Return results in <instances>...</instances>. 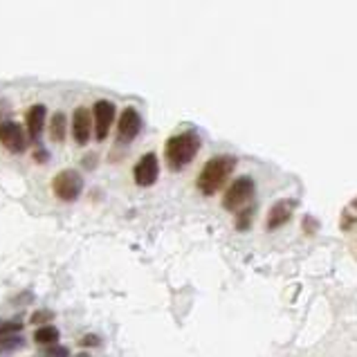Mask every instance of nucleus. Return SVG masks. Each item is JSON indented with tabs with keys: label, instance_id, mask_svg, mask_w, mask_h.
Here are the masks:
<instances>
[{
	"label": "nucleus",
	"instance_id": "f257e3e1",
	"mask_svg": "<svg viewBox=\"0 0 357 357\" xmlns=\"http://www.w3.org/2000/svg\"><path fill=\"white\" fill-rule=\"evenodd\" d=\"M202 146L200 135L196 130H182L178 135L167 139L165 144V158L171 171H182L187 165L196 160L198 151Z\"/></svg>",
	"mask_w": 357,
	"mask_h": 357
},
{
	"label": "nucleus",
	"instance_id": "f03ea898",
	"mask_svg": "<svg viewBox=\"0 0 357 357\" xmlns=\"http://www.w3.org/2000/svg\"><path fill=\"white\" fill-rule=\"evenodd\" d=\"M234 169H236V158L234 155H216V158L207 160V165L202 167L200 176L196 180L198 191L202 196H213V193H218L227 185Z\"/></svg>",
	"mask_w": 357,
	"mask_h": 357
},
{
	"label": "nucleus",
	"instance_id": "7ed1b4c3",
	"mask_svg": "<svg viewBox=\"0 0 357 357\" xmlns=\"http://www.w3.org/2000/svg\"><path fill=\"white\" fill-rule=\"evenodd\" d=\"M254 196H257V185L250 176H241L231 182L225 191V198H222V207L227 211L238 213L241 209L254 205Z\"/></svg>",
	"mask_w": 357,
	"mask_h": 357
},
{
	"label": "nucleus",
	"instance_id": "20e7f679",
	"mask_svg": "<svg viewBox=\"0 0 357 357\" xmlns=\"http://www.w3.org/2000/svg\"><path fill=\"white\" fill-rule=\"evenodd\" d=\"M52 191L59 200L75 202L81 196V191H84V178H81V173L75 169H63L54 176Z\"/></svg>",
	"mask_w": 357,
	"mask_h": 357
},
{
	"label": "nucleus",
	"instance_id": "39448f33",
	"mask_svg": "<svg viewBox=\"0 0 357 357\" xmlns=\"http://www.w3.org/2000/svg\"><path fill=\"white\" fill-rule=\"evenodd\" d=\"M115 115H117V108L113 101H108V99H99L93 106V128H95V137L99 142H104L108 137L110 126L115 124Z\"/></svg>",
	"mask_w": 357,
	"mask_h": 357
},
{
	"label": "nucleus",
	"instance_id": "423d86ee",
	"mask_svg": "<svg viewBox=\"0 0 357 357\" xmlns=\"http://www.w3.org/2000/svg\"><path fill=\"white\" fill-rule=\"evenodd\" d=\"M0 144L9 153H25L27 151V132L16 121H0Z\"/></svg>",
	"mask_w": 357,
	"mask_h": 357
},
{
	"label": "nucleus",
	"instance_id": "0eeeda50",
	"mask_svg": "<svg viewBox=\"0 0 357 357\" xmlns=\"http://www.w3.org/2000/svg\"><path fill=\"white\" fill-rule=\"evenodd\" d=\"M160 176V162L155 153H146L137 160V165L132 167V180L137 182L139 187H151L158 182Z\"/></svg>",
	"mask_w": 357,
	"mask_h": 357
},
{
	"label": "nucleus",
	"instance_id": "6e6552de",
	"mask_svg": "<svg viewBox=\"0 0 357 357\" xmlns=\"http://www.w3.org/2000/svg\"><path fill=\"white\" fill-rule=\"evenodd\" d=\"M142 130V117L139 113L132 106L124 108L119 115V121H117V142H121V144H128V142H132Z\"/></svg>",
	"mask_w": 357,
	"mask_h": 357
},
{
	"label": "nucleus",
	"instance_id": "1a4fd4ad",
	"mask_svg": "<svg viewBox=\"0 0 357 357\" xmlns=\"http://www.w3.org/2000/svg\"><path fill=\"white\" fill-rule=\"evenodd\" d=\"M294 209H297V200H290V198L277 200V202H274V205L270 207V211H268L265 229H268V231H277V229H281L283 225H288L290 218H292V213H294Z\"/></svg>",
	"mask_w": 357,
	"mask_h": 357
},
{
	"label": "nucleus",
	"instance_id": "9d476101",
	"mask_svg": "<svg viewBox=\"0 0 357 357\" xmlns=\"http://www.w3.org/2000/svg\"><path fill=\"white\" fill-rule=\"evenodd\" d=\"M90 135H93V113L88 108L79 106L73 115V137L79 146H86Z\"/></svg>",
	"mask_w": 357,
	"mask_h": 357
},
{
	"label": "nucleus",
	"instance_id": "9b49d317",
	"mask_svg": "<svg viewBox=\"0 0 357 357\" xmlns=\"http://www.w3.org/2000/svg\"><path fill=\"white\" fill-rule=\"evenodd\" d=\"M45 117H47V108L43 104H34L27 108L25 113V128H27V135L32 139H38L40 132L45 128Z\"/></svg>",
	"mask_w": 357,
	"mask_h": 357
},
{
	"label": "nucleus",
	"instance_id": "f8f14e48",
	"mask_svg": "<svg viewBox=\"0 0 357 357\" xmlns=\"http://www.w3.org/2000/svg\"><path fill=\"white\" fill-rule=\"evenodd\" d=\"M66 128H68L66 113H54L52 119H50V126H47L50 139H52V142H63L66 139Z\"/></svg>",
	"mask_w": 357,
	"mask_h": 357
},
{
	"label": "nucleus",
	"instance_id": "ddd939ff",
	"mask_svg": "<svg viewBox=\"0 0 357 357\" xmlns=\"http://www.w3.org/2000/svg\"><path fill=\"white\" fill-rule=\"evenodd\" d=\"M34 342L40 344V346H45V349H50V346H54L59 344V331L54 328V326H40V328L34 333Z\"/></svg>",
	"mask_w": 357,
	"mask_h": 357
},
{
	"label": "nucleus",
	"instance_id": "4468645a",
	"mask_svg": "<svg viewBox=\"0 0 357 357\" xmlns=\"http://www.w3.org/2000/svg\"><path fill=\"white\" fill-rule=\"evenodd\" d=\"M254 211H257V207L250 205V207H245L236 213V229H248L252 225V216H254Z\"/></svg>",
	"mask_w": 357,
	"mask_h": 357
},
{
	"label": "nucleus",
	"instance_id": "2eb2a0df",
	"mask_svg": "<svg viewBox=\"0 0 357 357\" xmlns=\"http://www.w3.org/2000/svg\"><path fill=\"white\" fill-rule=\"evenodd\" d=\"M353 222H357V198L351 202L349 207H346V211L342 213V227L344 229H349Z\"/></svg>",
	"mask_w": 357,
	"mask_h": 357
},
{
	"label": "nucleus",
	"instance_id": "dca6fc26",
	"mask_svg": "<svg viewBox=\"0 0 357 357\" xmlns=\"http://www.w3.org/2000/svg\"><path fill=\"white\" fill-rule=\"evenodd\" d=\"M20 331V324H12V321H0V337H9L12 333Z\"/></svg>",
	"mask_w": 357,
	"mask_h": 357
},
{
	"label": "nucleus",
	"instance_id": "f3484780",
	"mask_svg": "<svg viewBox=\"0 0 357 357\" xmlns=\"http://www.w3.org/2000/svg\"><path fill=\"white\" fill-rule=\"evenodd\" d=\"M23 344L20 337H3L0 340V351H12V349H18V346Z\"/></svg>",
	"mask_w": 357,
	"mask_h": 357
},
{
	"label": "nucleus",
	"instance_id": "a211bd4d",
	"mask_svg": "<svg viewBox=\"0 0 357 357\" xmlns=\"http://www.w3.org/2000/svg\"><path fill=\"white\" fill-rule=\"evenodd\" d=\"M47 357H68V351L61 349L59 344H54V346H50V349H47Z\"/></svg>",
	"mask_w": 357,
	"mask_h": 357
},
{
	"label": "nucleus",
	"instance_id": "6ab92c4d",
	"mask_svg": "<svg viewBox=\"0 0 357 357\" xmlns=\"http://www.w3.org/2000/svg\"><path fill=\"white\" fill-rule=\"evenodd\" d=\"M97 337H93V335H88V337L86 340H81V344H84V346H97Z\"/></svg>",
	"mask_w": 357,
	"mask_h": 357
},
{
	"label": "nucleus",
	"instance_id": "aec40b11",
	"mask_svg": "<svg viewBox=\"0 0 357 357\" xmlns=\"http://www.w3.org/2000/svg\"><path fill=\"white\" fill-rule=\"evenodd\" d=\"M47 158H50V155H47L45 151H36V160H38V162H43V160H47Z\"/></svg>",
	"mask_w": 357,
	"mask_h": 357
},
{
	"label": "nucleus",
	"instance_id": "412c9836",
	"mask_svg": "<svg viewBox=\"0 0 357 357\" xmlns=\"http://www.w3.org/2000/svg\"><path fill=\"white\" fill-rule=\"evenodd\" d=\"M79 357H88V355H79Z\"/></svg>",
	"mask_w": 357,
	"mask_h": 357
}]
</instances>
